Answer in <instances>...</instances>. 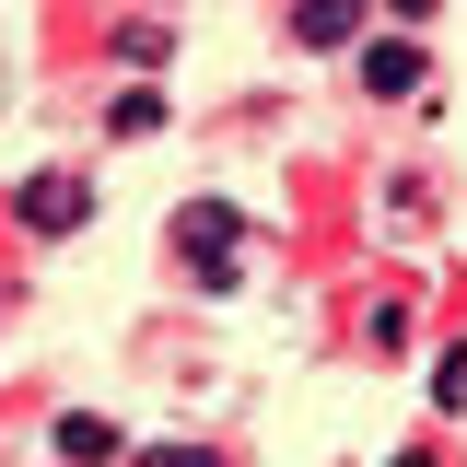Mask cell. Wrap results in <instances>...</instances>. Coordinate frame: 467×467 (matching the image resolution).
<instances>
[{"label":"cell","instance_id":"3957f363","mask_svg":"<svg viewBox=\"0 0 467 467\" xmlns=\"http://www.w3.org/2000/svg\"><path fill=\"white\" fill-rule=\"evenodd\" d=\"M362 94H386V106L432 94V58L409 47V36H362Z\"/></svg>","mask_w":467,"mask_h":467},{"label":"cell","instance_id":"52a82bcc","mask_svg":"<svg viewBox=\"0 0 467 467\" xmlns=\"http://www.w3.org/2000/svg\"><path fill=\"white\" fill-rule=\"evenodd\" d=\"M432 398H444V409H467V339L444 350V362H432Z\"/></svg>","mask_w":467,"mask_h":467},{"label":"cell","instance_id":"30bf717a","mask_svg":"<svg viewBox=\"0 0 467 467\" xmlns=\"http://www.w3.org/2000/svg\"><path fill=\"white\" fill-rule=\"evenodd\" d=\"M398 467H420V456H398Z\"/></svg>","mask_w":467,"mask_h":467},{"label":"cell","instance_id":"6da1fadb","mask_svg":"<svg viewBox=\"0 0 467 467\" xmlns=\"http://www.w3.org/2000/svg\"><path fill=\"white\" fill-rule=\"evenodd\" d=\"M175 257H187L199 292H234L245 281V223H234L223 199H187V211H175Z\"/></svg>","mask_w":467,"mask_h":467},{"label":"cell","instance_id":"8992f818","mask_svg":"<svg viewBox=\"0 0 467 467\" xmlns=\"http://www.w3.org/2000/svg\"><path fill=\"white\" fill-rule=\"evenodd\" d=\"M164 129V94H117V140H152Z\"/></svg>","mask_w":467,"mask_h":467},{"label":"cell","instance_id":"7a4b0ae2","mask_svg":"<svg viewBox=\"0 0 467 467\" xmlns=\"http://www.w3.org/2000/svg\"><path fill=\"white\" fill-rule=\"evenodd\" d=\"M12 223L24 234H82L94 223V187H82V175H24V187H12Z\"/></svg>","mask_w":467,"mask_h":467},{"label":"cell","instance_id":"ba28073f","mask_svg":"<svg viewBox=\"0 0 467 467\" xmlns=\"http://www.w3.org/2000/svg\"><path fill=\"white\" fill-rule=\"evenodd\" d=\"M129 467H223V456H211V444H140Z\"/></svg>","mask_w":467,"mask_h":467},{"label":"cell","instance_id":"5b68a950","mask_svg":"<svg viewBox=\"0 0 467 467\" xmlns=\"http://www.w3.org/2000/svg\"><path fill=\"white\" fill-rule=\"evenodd\" d=\"M58 456H70V467H117V456H129V432L94 420V409H70V420H58Z\"/></svg>","mask_w":467,"mask_h":467},{"label":"cell","instance_id":"9c48e42d","mask_svg":"<svg viewBox=\"0 0 467 467\" xmlns=\"http://www.w3.org/2000/svg\"><path fill=\"white\" fill-rule=\"evenodd\" d=\"M386 12H398V24H432V12H444V0H386Z\"/></svg>","mask_w":467,"mask_h":467},{"label":"cell","instance_id":"277c9868","mask_svg":"<svg viewBox=\"0 0 467 467\" xmlns=\"http://www.w3.org/2000/svg\"><path fill=\"white\" fill-rule=\"evenodd\" d=\"M362 12L374 0H292V36L304 47H362Z\"/></svg>","mask_w":467,"mask_h":467}]
</instances>
